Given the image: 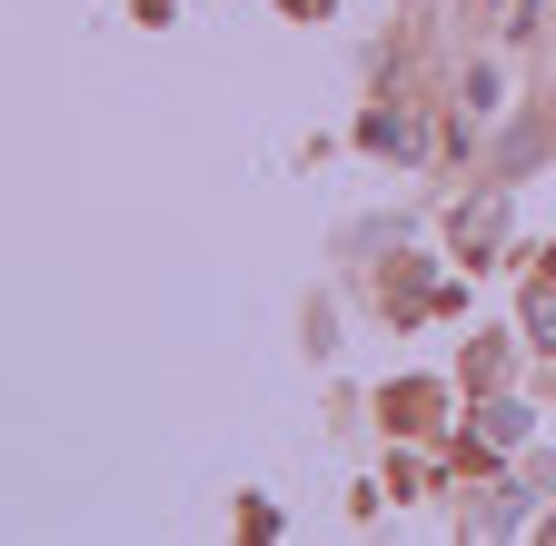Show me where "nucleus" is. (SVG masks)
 Wrapping results in <instances>:
<instances>
[{"instance_id":"423d86ee","label":"nucleus","mask_w":556,"mask_h":546,"mask_svg":"<svg viewBox=\"0 0 556 546\" xmlns=\"http://www.w3.org/2000/svg\"><path fill=\"white\" fill-rule=\"evenodd\" d=\"M497 21L507 30H536V0H497Z\"/></svg>"},{"instance_id":"39448f33","label":"nucleus","mask_w":556,"mask_h":546,"mask_svg":"<svg viewBox=\"0 0 556 546\" xmlns=\"http://www.w3.org/2000/svg\"><path fill=\"white\" fill-rule=\"evenodd\" d=\"M527 348H556V299L527 289Z\"/></svg>"},{"instance_id":"0eeeda50","label":"nucleus","mask_w":556,"mask_h":546,"mask_svg":"<svg viewBox=\"0 0 556 546\" xmlns=\"http://www.w3.org/2000/svg\"><path fill=\"white\" fill-rule=\"evenodd\" d=\"M536 497H556V447H546V457H536Z\"/></svg>"},{"instance_id":"7ed1b4c3","label":"nucleus","mask_w":556,"mask_h":546,"mask_svg":"<svg viewBox=\"0 0 556 546\" xmlns=\"http://www.w3.org/2000/svg\"><path fill=\"white\" fill-rule=\"evenodd\" d=\"M358 140H368V150H397V160H407V150H417V129H407V119H388V110H368V119H358Z\"/></svg>"},{"instance_id":"6e6552de","label":"nucleus","mask_w":556,"mask_h":546,"mask_svg":"<svg viewBox=\"0 0 556 546\" xmlns=\"http://www.w3.org/2000/svg\"><path fill=\"white\" fill-rule=\"evenodd\" d=\"M289 11H299V21H318V11H328V0H289Z\"/></svg>"},{"instance_id":"f03ea898","label":"nucleus","mask_w":556,"mask_h":546,"mask_svg":"<svg viewBox=\"0 0 556 546\" xmlns=\"http://www.w3.org/2000/svg\"><path fill=\"white\" fill-rule=\"evenodd\" d=\"M527 428H536V407H527V397H486L477 418H467V437H477L486 457H497V447H527Z\"/></svg>"},{"instance_id":"f257e3e1","label":"nucleus","mask_w":556,"mask_h":546,"mask_svg":"<svg viewBox=\"0 0 556 546\" xmlns=\"http://www.w3.org/2000/svg\"><path fill=\"white\" fill-rule=\"evenodd\" d=\"M497 239H507V189H477L457 209V258H497Z\"/></svg>"},{"instance_id":"20e7f679","label":"nucleus","mask_w":556,"mask_h":546,"mask_svg":"<svg viewBox=\"0 0 556 546\" xmlns=\"http://www.w3.org/2000/svg\"><path fill=\"white\" fill-rule=\"evenodd\" d=\"M527 497H536V487H497V497H486V507H477V526H486V536H507V526L527 517Z\"/></svg>"}]
</instances>
